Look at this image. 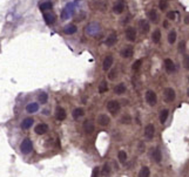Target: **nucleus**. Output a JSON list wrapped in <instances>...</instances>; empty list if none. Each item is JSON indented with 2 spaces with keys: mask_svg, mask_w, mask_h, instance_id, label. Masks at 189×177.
<instances>
[{
  "mask_svg": "<svg viewBox=\"0 0 189 177\" xmlns=\"http://www.w3.org/2000/svg\"><path fill=\"white\" fill-rule=\"evenodd\" d=\"M32 150H33V143L31 141V138H25V140L21 142V144H20V151L22 154L27 155V154L31 153Z\"/></svg>",
  "mask_w": 189,
  "mask_h": 177,
  "instance_id": "1",
  "label": "nucleus"
},
{
  "mask_svg": "<svg viewBox=\"0 0 189 177\" xmlns=\"http://www.w3.org/2000/svg\"><path fill=\"white\" fill-rule=\"evenodd\" d=\"M120 108H121V105L119 103V101L110 100L107 103V110L112 114V115H116V114L120 111Z\"/></svg>",
  "mask_w": 189,
  "mask_h": 177,
  "instance_id": "2",
  "label": "nucleus"
},
{
  "mask_svg": "<svg viewBox=\"0 0 189 177\" xmlns=\"http://www.w3.org/2000/svg\"><path fill=\"white\" fill-rule=\"evenodd\" d=\"M163 97H165V101L168 103H172L173 101L175 100L176 97V94H175V91L173 88H166L165 92H163Z\"/></svg>",
  "mask_w": 189,
  "mask_h": 177,
  "instance_id": "3",
  "label": "nucleus"
},
{
  "mask_svg": "<svg viewBox=\"0 0 189 177\" xmlns=\"http://www.w3.org/2000/svg\"><path fill=\"white\" fill-rule=\"evenodd\" d=\"M146 101L149 106H155L157 102V96L155 94V92L153 91H147L146 92Z\"/></svg>",
  "mask_w": 189,
  "mask_h": 177,
  "instance_id": "4",
  "label": "nucleus"
},
{
  "mask_svg": "<svg viewBox=\"0 0 189 177\" xmlns=\"http://www.w3.org/2000/svg\"><path fill=\"white\" fill-rule=\"evenodd\" d=\"M155 135V127L152 124V123H149L146 125V128H145V136L147 140H152V138L154 137Z\"/></svg>",
  "mask_w": 189,
  "mask_h": 177,
  "instance_id": "5",
  "label": "nucleus"
},
{
  "mask_svg": "<svg viewBox=\"0 0 189 177\" xmlns=\"http://www.w3.org/2000/svg\"><path fill=\"white\" fill-rule=\"evenodd\" d=\"M120 54H121V56H122V58L129 59V58H132V56H133V54H134V49H133V47H132V46H126L124 48H122V49H121Z\"/></svg>",
  "mask_w": 189,
  "mask_h": 177,
  "instance_id": "6",
  "label": "nucleus"
},
{
  "mask_svg": "<svg viewBox=\"0 0 189 177\" xmlns=\"http://www.w3.org/2000/svg\"><path fill=\"white\" fill-rule=\"evenodd\" d=\"M149 28H150V26L146 19H141L139 21V30H140V32L142 34H147L149 32Z\"/></svg>",
  "mask_w": 189,
  "mask_h": 177,
  "instance_id": "7",
  "label": "nucleus"
},
{
  "mask_svg": "<svg viewBox=\"0 0 189 177\" xmlns=\"http://www.w3.org/2000/svg\"><path fill=\"white\" fill-rule=\"evenodd\" d=\"M126 38H127L128 41H135L136 39V30L132 26L127 27V30H126Z\"/></svg>",
  "mask_w": 189,
  "mask_h": 177,
  "instance_id": "8",
  "label": "nucleus"
},
{
  "mask_svg": "<svg viewBox=\"0 0 189 177\" xmlns=\"http://www.w3.org/2000/svg\"><path fill=\"white\" fill-rule=\"evenodd\" d=\"M123 11H124V3H123V0H119L113 6V12L115 14H121Z\"/></svg>",
  "mask_w": 189,
  "mask_h": 177,
  "instance_id": "9",
  "label": "nucleus"
},
{
  "mask_svg": "<svg viewBox=\"0 0 189 177\" xmlns=\"http://www.w3.org/2000/svg\"><path fill=\"white\" fill-rule=\"evenodd\" d=\"M72 13H73V5L71 4V5H67V6L64 8V11H62V13H61V19H62V20L68 19V18L72 15Z\"/></svg>",
  "mask_w": 189,
  "mask_h": 177,
  "instance_id": "10",
  "label": "nucleus"
},
{
  "mask_svg": "<svg viewBox=\"0 0 189 177\" xmlns=\"http://www.w3.org/2000/svg\"><path fill=\"white\" fill-rule=\"evenodd\" d=\"M34 131L38 134V135H44V134H46L47 131H48V125L46 124V123H39L35 127V129H34Z\"/></svg>",
  "mask_w": 189,
  "mask_h": 177,
  "instance_id": "11",
  "label": "nucleus"
},
{
  "mask_svg": "<svg viewBox=\"0 0 189 177\" xmlns=\"http://www.w3.org/2000/svg\"><path fill=\"white\" fill-rule=\"evenodd\" d=\"M110 122V119L109 116H107L106 114H101V115H99L98 117V123L101 125V127H106V125H108Z\"/></svg>",
  "mask_w": 189,
  "mask_h": 177,
  "instance_id": "12",
  "label": "nucleus"
},
{
  "mask_svg": "<svg viewBox=\"0 0 189 177\" xmlns=\"http://www.w3.org/2000/svg\"><path fill=\"white\" fill-rule=\"evenodd\" d=\"M112 66H113V56L112 55H107L105 58V60H104L102 68H104V70H109Z\"/></svg>",
  "mask_w": 189,
  "mask_h": 177,
  "instance_id": "13",
  "label": "nucleus"
},
{
  "mask_svg": "<svg viewBox=\"0 0 189 177\" xmlns=\"http://www.w3.org/2000/svg\"><path fill=\"white\" fill-rule=\"evenodd\" d=\"M148 19L152 21L153 23H157L159 22V14H157V12H156V9H150L149 12H148Z\"/></svg>",
  "mask_w": 189,
  "mask_h": 177,
  "instance_id": "14",
  "label": "nucleus"
},
{
  "mask_svg": "<svg viewBox=\"0 0 189 177\" xmlns=\"http://www.w3.org/2000/svg\"><path fill=\"white\" fill-rule=\"evenodd\" d=\"M83 130H85V133L88 134V135L93 134V131H94V124H93V122H91V121H85V123H83Z\"/></svg>",
  "mask_w": 189,
  "mask_h": 177,
  "instance_id": "15",
  "label": "nucleus"
},
{
  "mask_svg": "<svg viewBox=\"0 0 189 177\" xmlns=\"http://www.w3.org/2000/svg\"><path fill=\"white\" fill-rule=\"evenodd\" d=\"M116 41H118V36H116V34L115 33H112L107 39H106V46H108V47H112V46H114L115 44H116Z\"/></svg>",
  "mask_w": 189,
  "mask_h": 177,
  "instance_id": "16",
  "label": "nucleus"
},
{
  "mask_svg": "<svg viewBox=\"0 0 189 177\" xmlns=\"http://www.w3.org/2000/svg\"><path fill=\"white\" fill-rule=\"evenodd\" d=\"M165 66H166V70L167 73H174L175 72V65L174 62L172 61V59H166L165 60Z\"/></svg>",
  "mask_w": 189,
  "mask_h": 177,
  "instance_id": "17",
  "label": "nucleus"
},
{
  "mask_svg": "<svg viewBox=\"0 0 189 177\" xmlns=\"http://www.w3.org/2000/svg\"><path fill=\"white\" fill-rule=\"evenodd\" d=\"M55 116L59 121L65 120L66 119V110L64 108H61V107H58L56 110H55Z\"/></svg>",
  "mask_w": 189,
  "mask_h": 177,
  "instance_id": "18",
  "label": "nucleus"
},
{
  "mask_svg": "<svg viewBox=\"0 0 189 177\" xmlns=\"http://www.w3.org/2000/svg\"><path fill=\"white\" fill-rule=\"evenodd\" d=\"M38 110H39V105H38L36 102H32V103H28L26 106V111L28 114H33V113H36Z\"/></svg>",
  "mask_w": 189,
  "mask_h": 177,
  "instance_id": "19",
  "label": "nucleus"
},
{
  "mask_svg": "<svg viewBox=\"0 0 189 177\" xmlns=\"http://www.w3.org/2000/svg\"><path fill=\"white\" fill-rule=\"evenodd\" d=\"M33 119L32 117H27V119H25L22 122H21V128L25 129V130H27L32 127V124H33Z\"/></svg>",
  "mask_w": 189,
  "mask_h": 177,
  "instance_id": "20",
  "label": "nucleus"
},
{
  "mask_svg": "<svg viewBox=\"0 0 189 177\" xmlns=\"http://www.w3.org/2000/svg\"><path fill=\"white\" fill-rule=\"evenodd\" d=\"M83 114H85V110L82 108H77V109H74L73 113H72V116L74 120H78L80 119L81 116H83Z\"/></svg>",
  "mask_w": 189,
  "mask_h": 177,
  "instance_id": "21",
  "label": "nucleus"
},
{
  "mask_svg": "<svg viewBox=\"0 0 189 177\" xmlns=\"http://www.w3.org/2000/svg\"><path fill=\"white\" fill-rule=\"evenodd\" d=\"M124 92H126V86H124V83H119V84L115 86L114 93H115L116 95H122V94H124Z\"/></svg>",
  "mask_w": 189,
  "mask_h": 177,
  "instance_id": "22",
  "label": "nucleus"
},
{
  "mask_svg": "<svg viewBox=\"0 0 189 177\" xmlns=\"http://www.w3.org/2000/svg\"><path fill=\"white\" fill-rule=\"evenodd\" d=\"M44 19H45L47 25H52L55 21V15L53 13H45L44 14Z\"/></svg>",
  "mask_w": 189,
  "mask_h": 177,
  "instance_id": "23",
  "label": "nucleus"
},
{
  "mask_svg": "<svg viewBox=\"0 0 189 177\" xmlns=\"http://www.w3.org/2000/svg\"><path fill=\"white\" fill-rule=\"evenodd\" d=\"M153 158L155 160L156 163H160L161 160H162V154H161V149L157 147L155 150H154V153H153Z\"/></svg>",
  "mask_w": 189,
  "mask_h": 177,
  "instance_id": "24",
  "label": "nucleus"
},
{
  "mask_svg": "<svg viewBox=\"0 0 189 177\" xmlns=\"http://www.w3.org/2000/svg\"><path fill=\"white\" fill-rule=\"evenodd\" d=\"M152 40H153V42H155V44H159V42H160V40H161V32H160V30H155V31L153 32V34H152Z\"/></svg>",
  "mask_w": 189,
  "mask_h": 177,
  "instance_id": "25",
  "label": "nucleus"
},
{
  "mask_svg": "<svg viewBox=\"0 0 189 177\" xmlns=\"http://www.w3.org/2000/svg\"><path fill=\"white\" fill-rule=\"evenodd\" d=\"M64 32H65L66 34H68V35L74 34L75 32H77V26H75V25H68V26H66V27L64 28Z\"/></svg>",
  "mask_w": 189,
  "mask_h": 177,
  "instance_id": "26",
  "label": "nucleus"
},
{
  "mask_svg": "<svg viewBox=\"0 0 189 177\" xmlns=\"http://www.w3.org/2000/svg\"><path fill=\"white\" fill-rule=\"evenodd\" d=\"M118 160L120 161V163H124L126 161H127V154H126L124 150H120L119 154H118Z\"/></svg>",
  "mask_w": 189,
  "mask_h": 177,
  "instance_id": "27",
  "label": "nucleus"
},
{
  "mask_svg": "<svg viewBox=\"0 0 189 177\" xmlns=\"http://www.w3.org/2000/svg\"><path fill=\"white\" fill-rule=\"evenodd\" d=\"M168 114H169V110L168 109H163L160 114V122L161 123H165L167 121V117H168Z\"/></svg>",
  "mask_w": 189,
  "mask_h": 177,
  "instance_id": "28",
  "label": "nucleus"
},
{
  "mask_svg": "<svg viewBox=\"0 0 189 177\" xmlns=\"http://www.w3.org/2000/svg\"><path fill=\"white\" fill-rule=\"evenodd\" d=\"M149 175H150V171L148 167H142L140 172H139V177H149Z\"/></svg>",
  "mask_w": 189,
  "mask_h": 177,
  "instance_id": "29",
  "label": "nucleus"
},
{
  "mask_svg": "<svg viewBox=\"0 0 189 177\" xmlns=\"http://www.w3.org/2000/svg\"><path fill=\"white\" fill-rule=\"evenodd\" d=\"M110 174V166L108 163H105L104 167H102V171H101V175L102 176H108Z\"/></svg>",
  "mask_w": 189,
  "mask_h": 177,
  "instance_id": "30",
  "label": "nucleus"
},
{
  "mask_svg": "<svg viewBox=\"0 0 189 177\" xmlns=\"http://www.w3.org/2000/svg\"><path fill=\"white\" fill-rule=\"evenodd\" d=\"M108 91V84L106 81H102L99 84V93H106Z\"/></svg>",
  "mask_w": 189,
  "mask_h": 177,
  "instance_id": "31",
  "label": "nucleus"
},
{
  "mask_svg": "<svg viewBox=\"0 0 189 177\" xmlns=\"http://www.w3.org/2000/svg\"><path fill=\"white\" fill-rule=\"evenodd\" d=\"M120 122L123 123V124H129V123L132 122V117H130V115H128V114H124V115L120 119Z\"/></svg>",
  "mask_w": 189,
  "mask_h": 177,
  "instance_id": "32",
  "label": "nucleus"
},
{
  "mask_svg": "<svg viewBox=\"0 0 189 177\" xmlns=\"http://www.w3.org/2000/svg\"><path fill=\"white\" fill-rule=\"evenodd\" d=\"M175 40H176V32L175 31H172L169 34H168V41H169V44H174L175 42Z\"/></svg>",
  "mask_w": 189,
  "mask_h": 177,
  "instance_id": "33",
  "label": "nucleus"
},
{
  "mask_svg": "<svg viewBox=\"0 0 189 177\" xmlns=\"http://www.w3.org/2000/svg\"><path fill=\"white\" fill-rule=\"evenodd\" d=\"M39 101H40V103H46L47 101H48V95L46 93H40L39 94Z\"/></svg>",
  "mask_w": 189,
  "mask_h": 177,
  "instance_id": "34",
  "label": "nucleus"
},
{
  "mask_svg": "<svg viewBox=\"0 0 189 177\" xmlns=\"http://www.w3.org/2000/svg\"><path fill=\"white\" fill-rule=\"evenodd\" d=\"M159 7H160L161 11H166L167 7H168V1H167V0H160Z\"/></svg>",
  "mask_w": 189,
  "mask_h": 177,
  "instance_id": "35",
  "label": "nucleus"
},
{
  "mask_svg": "<svg viewBox=\"0 0 189 177\" xmlns=\"http://www.w3.org/2000/svg\"><path fill=\"white\" fill-rule=\"evenodd\" d=\"M141 65H142V60L140 59V60H136L135 62H134V64H133V70H139V69H140V67H141Z\"/></svg>",
  "mask_w": 189,
  "mask_h": 177,
  "instance_id": "36",
  "label": "nucleus"
},
{
  "mask_svg": "<svg viewBox=\"0 0 189 177\" xmlns=\"http://www.w3.org/2000/svg\"><path fill=\"white\" fill-rule=\"evenodd\" d=\"M52 8V4L51 3H44V4H41L40 5V9L41 11H46V9H51Z\"/></svg>",
  "mask_w": 189,
  "mask_h": 177,
  "instance_id": "37",
  "label": "nucleus"
},
{
  "mask_svg": "<svg viewBox=\"0 0 189 177\" xmlns=\"http://www.w3.org/2000/svg\"><path fill=\"white\" fill-rule=\"evenodd\" d=\"M183 65H184V67H186V68L189 70V55H186V56H184Z\"/></svg>",
  "mask_w": 189,
  "mask_h": 177,
  "instance_id": "38",
  "label": "nucleus"
},
{
  "mask_svg": "<svg viewBox=\"0 0 189 177\" xmlns=\"http://www.w3.org/2000/svg\"><path fill=\"white\" fill-rule=\"evenodd\" d=\"M184 49H186V42H184V41H181L180 45H179V50H180L181 53H183Z\"/></svg>",
  "mask_w": 189,
  "mask_h": 177,
  "instance_id": "39",
  "label": "nucleus"
},
{
  "mask_svg": "<svg viewBox=\"0 0 189 177\" xmlns=\"http://www.w3.org/2000/svg\"><path fill=\"white\" fill-rule=\"evenodd\" d=\"M99 172H100V169H99L98 167H95V168L93 169V171H92V176H91V177H98V176H99Z\"/></svg>",
  "mask_w": 189,
  "mask_h": 177,
  "instance_id": "40",
  "label": "nucleus"
},
{
  "mask_svg": "<svg viewBox=\"0 0 189 177\" xmlns=\"http://www.w3.org/2000/svg\"><path fill=\"white\" fill-rule=\"evenodd\" d=\"M108 78H109V80H115V79H116V70H113V72H110Z\"/></svg>",
  "mask_w": 189,
  "mask_h": 177,
  "instance_id": "41",
  "label": "nucleus"
},
{
  "mask_svg": "<svg viewBox=\"0 0 189 177\" xmlns=\"http://www.w3.org/2000/svg\"><path fill=\"white\" fill-rule=\"evenodd\" d=\"M167 18L170 19V20H174V19H175V12H168Z\"/></svg>",
  "mask_w": 189,
  "mask_h": 177,
  "instance_id": "42",
  "label": "nucleus"
},
{
  "mask_svg": "<svg viewBox=\"0 0 189 177\" xmlns=\"http://www.w3.org/2000/svg\"><path fill=\"white\" fill-rule=\"evenodd\" d=\"M184 22H186V23H189V15H188V17H186V20H184Z\"/></svg>",
  "mask_w": 189,
  "mask_h": 177,
  "instance_id": "43",
  "label": "nucleus"
},
{
  "mask_svg": "<svg viewBox=\"0 0 189 177\" xmlns=\"http://www.w3.org/2000/svg\"><path fill=\"white\" fill-rule=\"evenodd\" d=\"M163 26H165V27L167 28V27H168V22H167V21H165V23H163Z\"/></svg>",
  "mask_w": 189,
  "mask_h": 177,
  "instance_id": "44",
  "label": "nucleus"
},
{
  "mask_svg": "<svg viewBox=\"0 0 189 177\" xmlns=\"http://www.w3.org/2000/svg\"><path fill=\"white\" fill-rule=\"evenodd\" d=\"M44 114H45V115H48V110H47V109L44 110Z\"/></svg>",
  "mask_w": 189,
  "mask_h": 177,
  "instance_id": "45",
  "label": "nucleus"
},
{
  "mask_svg": "<svg viewBox=\"0 0 189 177\" xmlns=\"http://www.w3.org/2000/svg\"><path fill=\"white\" fill-rule=\"evenodd\" d=\"M188 96H189V89H188Z\"/></svg>",
  "mask_w": 189,
  "mask_h": 177,
  "instance_id": "46",
  "label": "nucleus"
},
{
  "mask_svg": "<svg viewBox=\"0 0 189 177\" xmlns=\"http://www.w3.org/2000/svg\"><path fill=\"white\" fill-rule=\"evenodd\" d=\"M188 81H189V76H188Z\"/></svg>",
  "mask_w": 189,
  "mask_h": 177,
  "instance_id": "47",
  "label": "nucleus"
}]
</instances>
